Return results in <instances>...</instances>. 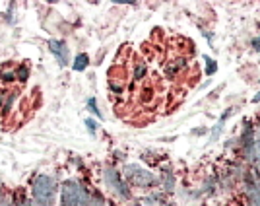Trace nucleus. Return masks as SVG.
<instances>
[{
    "label": "nucleus",
    "mask_w": 260,
    "mask_h": 206,
    "mask_svg": "<svg viewBox=\"0 0 260 206\" xmlns=\"http://www.w3.org/2000/svg\"><path fill=\"white\" fill-rule=\"evenodd\" d=\"M58 185L51 175H35L31 179V200L37 206H54Z\"/></svg>",
    "instance_id": "f257e3e1"
},
{
    "label": "nucleus",
    "mask_w": 260,
    "mask_h": 206,
    "mask_svg": "<svg viewBox=\"0 0 260 206\" xmlns=\"http://www.w3.org/2000/svg\"><path fill=\"white\" fill-rule=\"evenodd\" d=\"M91 193L84 185L74 179H68L60 185V206H87Z\"/></svg>",
    "instance_id": "f03ea898"
},
{
    "label": "nucleus",
    "mask_w": 260,
    "mask_h": 206,
    "mask_svg": "<svg viewBox=\"0 0 260 206\" xmlns=\"http://www.w3.org/2000/svg\"><path fill=\"white\" fill-rule=\"evenodd\" d=\"M122 175H124V181H126L128 187L134 185V187H140V189H152V187H155V183H157V177H155L152 171L144 169V167L136 165V163L126 165Z\"/></svg>",
    "instance_id": "7ed1b4c3"
},
{
    "label": "nucleus",
    "mask_w": 260,
    "mask_h": 206,
    "mask_svg": "<svg viewBox=\"0 0 260 206\" xmlns=\"http://www.w3.org/2000/svg\"><path fill=\"white\" fill-rule=\"evenodd\" d=\"M103 181H105L107 189L113 193V195L120 196V198H124V200L132 198L130 187L126 185V181L120 177V173L115 169V167H105V169H103Z\"/></svg>",
    "instance_id": "20e7f679"
},
{
    "label": "nucleus",
    "mask_w": 260,
    "mask_h": 206,
    "mask_svg": "<svg viewBox=\"0 0 260 206\" xmlns=\"http://www.w3.org/2000/svg\"><path fill=\"white\" fill-rule=\"evenodd\" d=\"M49 49H51V53L56 56V61L60 63L62 66L68 65V61H70V51H68V45L64 41H51L49 43Z\"/></svg>",
    "instance_id": "39448f33"
},
{
    "label": "nucleus",
    "mask_w": 260,
    "mask_h": 206,
    "mask_svg": "<svg viewBox=\"0 0 260 206\" xmlns=\"http://www.w3.org/2000/svg\"><path fill=\"white\" fill-rule=\"evenodd\" d=\"M184 66V61L183 58H173V61H169L167 65H165V74L171 78V76H177L181 70H183Z\"/></svg>",
    "instance_id": "423d86ee"
},
{
    "label": "nucleus",
    "mask_w": 260,
    "mask_h": 206,
    "mask_svg": "<svg viewBox=\"0 0 260 206\" xmlns=\"http://www.w3.org/2000/svg\"><path fill=\"white\" fill-rule=\"evenodd\" d=\"M87 65H89V56H87V54H78L72 66H74L76 72H84V70L87 68Z\"/></svg>",
    "instance_id": "0eeeda50"
},
{
    "label": "nucleus",
    "mask_w": 260,
    "mask_h": 206,
    "mask_svg": "<svg viewBox=\"0 0 260 206\" xmlns=\"http://www.w3.org/2000/svg\"><path fill=\"white\" fill-rule=\"evenodd\" d=\"M0 80L2 82H6V84H10L16 80V70H12V68H4V70H0Z\"/></svg>",
    "instance_id": "6e6552de"
},
{
    "label": "nucleus",
    "mask_w": 260,
    "mask_h": 206,
    "mask_svg": "<svg viewBox=\"0 0 260 206\" xmlns=\"http://www.w3.org/2000/svg\"><path fill=\"white\" fill-rule=\"evenodd\" d=\"M161 185H163V189L169 193V191H173V185H175V181H173V175H171V171H165V175L161 177Z\"/></svg>",
    "instance_id": "1a4fd4ad"
},
{
    "label": "nucleus",
    "mask_w": 260,
    "mask_h": 206,
    "mask_svg": "<svg viewBox=\"0 0 260 206\" xmlns=\"http://www.w3.org/2000/svg\"><path fill=\"white\" fill-rule=\"evenodd\" d=\"M27 78H29V68L27 66H20V68H16V80L18 82H27Z\"/></svg>",
    "instance_id": "9d476101"
},
{
    "label": "nucleus",
    "mask_w": 260,
    "mask_h": 206,
    "mask_svg": "<svg viewBox=\"0 0 260 206\" xmlns=\"http://www.w3.org/2000/svg\"><path fill=\"white\" fill-rule=\"evenodd\" d=\"M87 206H107V202H105V198L99 195V193H93L91 198H89V204Z\"/></svg>",
    "instance_id": "9b49d317"
},
{
    "label": "nucleus",
    "mask_w": 260,
    "mask_h": 206,
    "mask_svg": "<svg viewBox=\"0 0 260 206\" xmlns=\"http://www.w3.org/2000/svg\"><path fill=\"white\" fill-rule=\"evenodd\" d=\"M216 70H217V65L214 63V58H208V56H206V72H208V76H212Z\"/></svg>",
    "instance_id": "f8f14e48"
},
{
    "label": "nucleus",
    "mask_w": 260,
    "mask_h": 206,
    "mask_svg": "<svg viewBox=\"0 0 260 206\" xmlns=\"http://www.w3.org/2000/svg\"><path fill=\"white\" fill-rule=\"evenodd\" d=\"M146 72H148V70H146V65H138L134 68V78H136V80H142V78L146 76Z\"/></svg>",
    "instance_id": "ddd939ff"
},
{
    "label": "nucleus",
    "mask_w": 260,
    "mask_h": 206,
    "mask_svg": "<svg viewBox=\"0 0 260 206\" xmlns=\"http://www.w3.org/2000/svg\"><path fill=\"white\" fill-rule=\"evenodd\" d=\"M14 101H16V92H10V94H8V99H6V103H4V111H6V113L12 109Z\"/></svg>",
    "instance_id": "4468645a"
},
{
    "label": "nucleus",
    "mask_w": 260,
    "mask_h": 206,
    "mask_svg": "<svg viewBox=\"0 0 260 206\" xmlns=\"http://www.w3.org/2000/svg\"><path fill=\"white\" fill-rule=\"evenodd\" d=\"M87 105H89V111H93V113H95V115H98L99 119H101V117H103V115H101V113H99V109L95 107V99H93V98H89V99H87Z\"/></svg>",
    "instance_id": "2eb2a0df"
},
{
    "label": "nucleus",
    "mask_w": 260,
    "mask_h": 206,
    "mask_svg": "<svg viewBox=\"0 0 260 206\" xmlns=\"http://www.w3.org/2000/svg\"><path fill=\"white\" fill-rule=\"evenodd\" d=\"M8 94H10V92L0 90V109H4V103H6V99H8Z\"/></svg>",
    "instance_id": "dca6fc26"
},
{
    "label": "nucleus",
    "mask_w": 260,
    "mask_h": 206,
    "mask_svg": "<svg viewBox=\"0 0 260 206\" xmlns=\"http://www.w3.org/2000/svg\"><path fill=\"white\" fill-rule=\"evenodd\" d=\"M86 127H87V130L93 134V132H95V121H93V119H86Z\"/></svg>",
    "instance_id": "f3484780"
},
{
    "label": "nucleus",
    "mask_w": 260,
    "mask_h": 206,
    "mask_svg": "<svg viewBox=\"0 0 260 206\" xmlns=\"http://www.w3.org/2000/svg\"><path fill=\"white\" fill-rule=\"evenodd\" d=\"M18 206H37V204H35L33 200H23V202H20Z\"/></svg>",
    "instance_id": "a211bd4d"
},
{
    "label": "nucleus",
    "mask_w": 260,
    "mask_h": 206,
    "mask_svg": "<svg viewBox=\"0 0 260 206\" xmlns=\"http://www.w3.org/2000/svg\"><path fill=\"white\" fill-rule=\"evenodd\" d=\"M254 49H256V51H260V37H256V39H254Z\"/></svg>",
    "instance_id": "6ab92c4d"
},
{
    "label": "nucleus",
    "mask_w": 260,
    "mask_h": 206,
    "mask_svg": "<svg viewBox=\"0 0 260 206\" xmlns=\"http://www.w3.org/2000/svg\"><path fill=\"white\" fill-rule=\"evenodd\" d=\"M2 198H4V191H2V185H0V202H2Z\"/></svg>",
    "instance_id": "aec40b11"
},
{
    "label": "nucleus",
    "mask_w": 260,
    "mask_h": 206,
    "mask_svg": "<svg viewBox=\"0 0 260 206\" xmlns=\"http://www.w3.org/2000/svg\"><path fill=\"white\" fill-rule=\"evenodd\" d=\"M252 101H260V94H258V96H254V99H252Z\"/></svg>",
    "instance_id": "412c9836"
},
{
    "label": "nucleus",
    "mask_w": 260,
    "mask_h": 206,
    "mask_svg": "<svg viewBox=\"0 0 260 206\" xmlns=\"http://www.w3.org/2000/svg\"><path fill=\"white\" fill-rule=\"evenodd\" d=\"M254 206H260V202H256V204H254Z\"/></svg>",
    "instance_id": "4be33fe9"
}]
</instances>
